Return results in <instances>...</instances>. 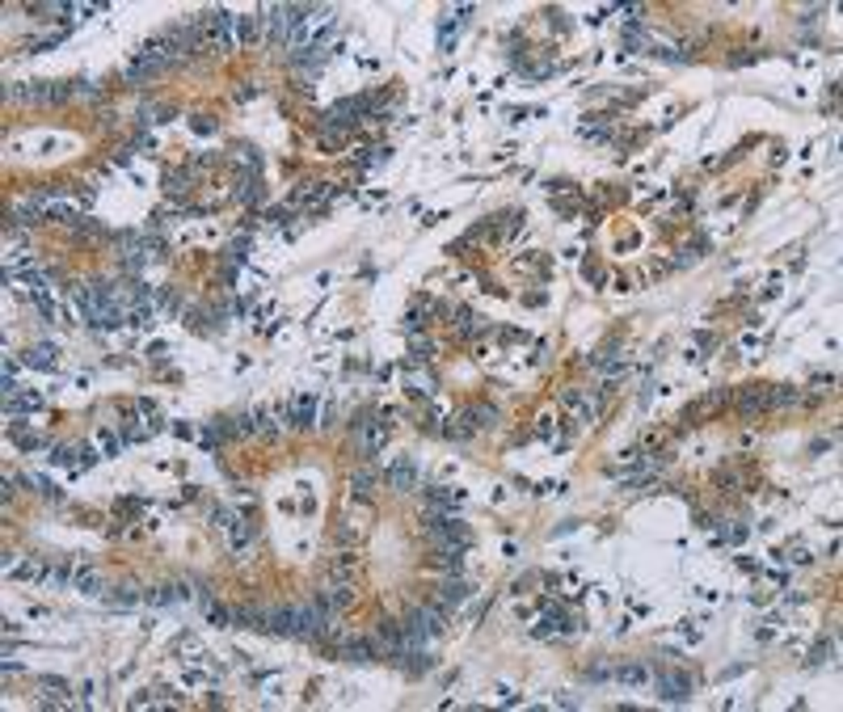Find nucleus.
I'll list each match as a JSON object with an SVG mask.
<instances>
[{
    "label": "nucleus",
    "instance_id": "dca6fc26",
    "mask_svg": "<svg viewBox=\"0 0 843 712\" xmlns=\"http://www.w3.org/2000/svg\"><path fill=\"white\" fill-rule=\"evenodd\" d=\"M561 405H565V409H573L582 422H591V417H595V413H591V405H586V397L577 392V388H565V392H561Z\"/></svg>",
    "mask_w": 843,
    "mask_h": 712
},
{
    "label": "nucleus",
    "instance_id": "f3484780",
    "mask_svg": "<svg viewBox=\"0 0 843 712\" xmlns=\"http://www.w3.org/2000/svg\"><path fill=\"white\" fill-rule=\"evenodd\" d=\"M26 363L38 367V371H55V350H51V346H34V350L26 354Z\"/></svg>",
    "mask_w": 843,
    "mask_h": 712
},
{
    "label": "nucleus",
    "instance_id": "a878e982",
    "mask_svg": "<svg viewBox=\"0 0 843 712\" xmlns=\"http://www.w3.org/2000/svg\"><path fill=\"white\" fill-rule=\"evenodd\" d=\"M472 417H477V430H481V426H494L502 413H498L494 405H477V409H472Z\"/></svg>",
    "mask_w": 843,
    "mask_h": 712
},
{
    "label": "nucleus",
    "instance_id": "5701e85b",
    "mask_svg": "<svg viewBox=\"0 0 843 712\" xmlns=\"http://www.w3.org/2000/svg\"><path fill=\"white\" fill-rule=\"evenodd\" d=\"M207 620L216 624V628H228V624H232V611L224 607V602H207Z\"/></svg>",
    "mask_w": 843,
    "mask_h": 712
},
{
    "label": "nucleus",
    "instance_id": "0eeeda50",
    "mask_svg": "<svg viewBox=\"0 0 843 712\" xmlns=\"http://www.w3.org/2000/svg\"><path fill=\"white\" fill-rule=\"evenodd\" d=\"M426 493V506H435V510H460L464 506V489H447V485H431V489H422Z\"/></svg>",
    "mask_w": 843,
    "mask_h": 712
},
{
    "label": "nucleus",
    "instance_id": "2eb2a0df",
    "mask_svg": "<svg viewBox=\"0 0 843 712\" xmlns=\"http://www.w3.org/2000/svg\"><path fill=\"white\" fill-rule=\"evenodd\" d=\"M42 211H46V219H60V224H72V228H76V219H80L76 207H68V202H60V198H46Z\"/></svg>",
    "mask_w": 843,
    "mask_h": 712
},
{
    "label": "nucleus",
    "instance_id": "2f4dec72",
    "mask_svg": "<svg viewBox=\"0 0 843 712\" xmlns=\"http://www.w3.org/2000/svg\"><path fill=\"white\" fill-rule=\"evenodd\" d=\"M586 679H591V683H603V679H611V666H607V662H595V666H586Z\"/></svg>",
    "mask_w": 843,
    "mask_h": 712
},
{
    "label": "nucleus",
    "instance_id": "f8f14e48",
    "mask_svg": "<svg viewBox=\"0 0 843 712\" xmlns=\"http://www.w3.org/2000/svg\"><path fill=\"white\" fill-rule=\"evenodd\" d=\"M105 602H110L114 611H131V607H139V602H144V594H139L135 586H119V590H105Z\"/></svg>",
    "mask_w": 843,
    "mask_h": 712
},
{
    "label": "nucleus",
    "instance_id": "412c9836",
    "mask_svg": "<svg viewBox=\"0 0 843 712\" xmlns=\"http://www.w3.org/2000/svg\"><path fill=\"white\" fill-rule=\"evenodd\" d=\"M236 198H241V202H261V182L245 173V177H241V190H236Z\"/></svg>",
    "mask_w": 843,
    "mask_h": 712
},
{
    "label": "nucleus",
    "instance_id": "4be33fe9",
    "mask_svg": "<svg viewBox=\"0 0 843 712\" xmlns=\"http://www.w3.org/2000/svg\"><path fill=\"white\" fill-rule=\"evenodd\" d=\"M224 531H228V539H232V544H236V548H241V544H249V539H253V527H249V523H245V519H236V514H232V527H224Z\"/></svg>",
    "mask_w": 843,
    "mask_h": 712
},
{
    "label": "nucleus",
    "instance_id": "39448f33",
    "mask_svg": "<svg viewBox=\"0 0 843 712\" xmlns=\"http://www.w3.org/2000/svg\"><path fill=\"white\" fill-rule=\"evenodd\" d=\"M376 653H380V645L376 641H367V636H350L346 645H342V657L350 666H372L376 662Z\"/></svg>",
    "mask_w": 843,
    "mask_h": 712
},
{
    "label": "nucleus",
    "instance_id": "b1692460",
    "mask_svg": "<svg viewBox=\"0 0 843 712\" xmlns=\"http://www.w3.org/2000/svg\"><path fill=\"white\" fill-rule=\"evenodd\" d=\"M431 354H435V346H431L426 338H422V342H413V346H409V363H431Z\"/></svg>",
    "mask_w": 843,
    "mask_h": 712
},
{
    "label": "nucleus",
    "instance_id": "c756f323",
    "mask_svg": "<svg viewBox=\"0 0 843 712\" xmlns=\"http://www.w3.org/2000/svg\"><path fill=\"white\" fill-rule=\"evenodd\" d=\"M350 573H354V557H338V561H333V578H338V582H346Z\"/></svg>",
    "mask_w": 843,
    "mask_h": 712
},
{
    "label": "nucleus",
    "instance_id": "bb28decb",
    "mask_svg": "<svg viewBox=\"0 0 843 712\" xmlns=\"http://www.w3.org/2000/svg\"><path fill=\"white\" fill-rule=\"evenodd\" d=\"M97 438H101V447H105V455H119V447H123V438H119L114 430H101Z\"/></svg>",
    "mask_w": 843,
    "mask_h": 712
},
{
    "label": "nucleus",
    "instance_id": "4468645a",
    "mask_svg": "<svg viewBox=\"0 0 843 712\" xmlns=\"http://www.w3.org/2000/svg\"><path fill=\"white\" fill-rule=\"evenodd\" d=\"M312 409H316V397H312V392H299V397L291 401V422H295V426H312Z\"/></svg>",
    "mask_w": 843,
    "mask_h": 712
},
{
    "label": "nucleus",
    "instance_id": "f257e3e1",
    "mask_svg": "<svg viewBox=\"0 0 843 712\" xmlns=\"http://www.w3.org/2000/svg\"><path fill=\"white\" fill-rule=\"evenodd\" d=\"M654 683V691H658V700H666V704H688L692 700V675H683V670H662L658 679H650Z\"/></svg>",
    "mask_w": 843,
    "mask_h": 712
},
{
    "label": "nucleus",
    "instance_id": "423d86ee",
    "mask_svg": "<svg viewBox=\"0 0 843 712\" xmlns=\"http://www.w3.org/2000/svg\"><path fill=\"white\" fill-rule=\"evenodd\" d=\"M266 632H275V636H299V607H275L266 616Z\"/></svg>",
    "mask_w": 843,
    "mask_h": 712
},
{
    "label": "nucleus",
    "instance_id": "20e7f679",
    "mask_svg": "<svg viewBox=\"0 0 843 712\" xmlns=\"http://www.w3.org/2000/svg\"><path fill=\"white\" fill-rule=\"evenodd\" d=\"M468 594H472V586H468V582L455 573L451 582H443V586L435 590V602H439L443 611H451V607H464V602H468Z\"/></svg>",
    "mask_w": 843,
    "mask_h": 712
},
{
    "label": "nucleus",
    "instance_id": "1a4fd4ad",
    "mask_svg": "<svg viewBox=\"0 0 843 712\" xmlns=\"http://www.w3.org/2000/svg\"><path fill=\"white\" fill-rule=\"evenodd\" d=\"M738 409H742L747 417H755V413H763V409H772V388H742V397H738Z\"/></svg>",
    "mask_w": 843,
    "mask_h": 712
},
{
    "label": "nucleus",
    "instance_id": "72a5a7b5",
    "mask_svg": "<svg viewBox=\"0 0 843 712\" xmlns=\"http://www.w3.org/2000/svg\"><path fill=\"white\" fill-rule=\"evenodd\" d=\"M249 97H257V85H241L236 89V101H249Z\"/></svg>",
    "mask_w": 843,
    "mask_h": 712
},
{
    "label": "nucleus",
    "instance_id": "7ed1b4c3",
    "mask_svg": "<svg viewBox=\"0 0 843 712\" xmlns=\"http://www.w3.org/2000/svg\"><path fill=\"white\" fill-rule=\"evenodd\" d=\"M354 443H358L363 455H376V451L388 443V426H384V422H358V426H354Z\"/></svg>",
    "mask_w": 843,
    "mask_h": 712
},
{
    "label": "nucleus",
    "instance_id": "473e14b6",
    "mask_svg": "<svg viewBox=\"0 0 843 712\" xmlns=\"http://www.w3.org/2000/svg\"><path fill=\"white\" fill-rule=\"evenodd\" d=\"M194 131H198V135H211V131H216V123H211V119H194Z\"/></svg>",
    "mask_w": 843,
    "mask_h": 712
},
{
    "label": "nucleus",
    "instance_id": "7c9ffc66",
    "mask_svg": "<svg viewBox=\"0 0 843 712\" xmlns=\"http://www.w3.org/2000/svg\"><path fill=\"white\" fill-rule=\"evenodd\" d=\"M34 304H38V312H42V316H46V320H51V316H55V299H51V295H46V291H34Z\"/></svg>",
    "mask_w": 843,
    "mask_h": 712
},
{
    "label": "nucleus",
    "instance_id": "ddd939ff",
    "mask_svg": "<svg viewBox=\"0 0 843 712\" xmlns=\"http://www.w3.org/2000/svg\"><path fill=\"white\" fill-rule=\"evenodd\" d=\"M76 590L89 594V598H105V582H101V573H97L93 565H85V569L76 573Z\"/></svg>",
    "mask_w": 843,
    "mask_h": 712
},
{
    "label": "nucleus",
    "instance_id": "6ab92c4d",
    "mask_svg": "<svg viewBox=\"0 0 843 712\" xmlns=\"http://www.w3.org/2000/svg\"><path fill=\"white\" fill-rule=\"evenodd\" d=\"M801 401V392L793 388V383H780V388H772V405L776 409H788V405H797Z\"/></svg>",
    "mask_w": 843,
    "mask_h": 712
},
{
    "label": "nucleus",
    "instance_id": "a211bd4d",
    "mask_svg": "<svg viewBox=\"0 0 843 712\" xmlns=\"http://www.w3.org/2000/svg\"><path fill=\"white\" fill-rule=\"evenodd\" d=\"M236 38H241V42H257V38H261V13H257V17H241V21H236Z\"/></svg>",
    "mask_w": 843,
    "mask_h": 712
},
{
    "label": "nucleus",
    "instance_id": "f03ea898",
    "mask_svg": "<svg viewBox=\"0 0 843 712\" xmlns=\"http://www.w3.org/2000/svg\"><path fill=\"white\" fill-rule=\"evenodd\" d=\"M417 480H422V472H417V460H413V455H401V460L388 464V489H392V493H413Z\"/></svg>",
    "mask_w": 843,
    "mask_h": 712
},
{
    "label": "nucleus",
    "instance_id": "6e6552de",
    "mask_svg": "<svg viewBox=\"0 0 843 712\" xmlns=\"http://www.w3.org/2000/svg\"><path fill=\"white\" fill-rule=\"evenodd\" d=\"M611 679H620L624 687H650V679H654V675H650V666H645V662H620V666L611 670Z\"/></svg>",
    "mask_w": 843,
    "mask_h": 712
},
{
    "label": "nucleus",
    "instance_id": "393cba45",
    "mask_svg": "<svg viewBox=\"0 0 843 712\" xmlns=\"http://www.w3.org/2000/svg\"><path fill=\"white\" fill-rule=\"evenodd\" d=\"M76 236H89V241H97V236H105L101 228H97V219H89V215H80L76 219Z\"/></svg>",
    "mask_w": 843,
    "mask_h": 712
},
{
    "label": "nucleus",
    "instance_id": "9d476101",
    "mask_svg": "<svg viewBox=\"0 0 843 712\" xmlns=\"http://www.w3.org/2000/svg\"><path fill=\"white\" fill-rule=\"evenodd\" d=\"M477 434V417H472V409H460L447 417V438H455V443H468V438Z\"/></svg>",
    "mask_w": 843,
    "mask_h": 712
},
{
    "label": "nucleus",
    "instance_id": "9b49d317",
    "mask_svg": "<svg viewBox=\"0 0 843 712\" xmlns=\"http://www.w3.org/2000/svg\"><path fill=\"white\" fill-rule=\"evenodd\" d=\"M376 480H380V472H376L372 464H363V468L350 472V493H354L358 502H367V498H372V489H376Z\"/></svg>",
    "mask_w": 843,
    "mask_h": 712
},
{
    "label": "nucleus",
    "instance_id": "c85d7f7f",
    "mask_svg": "<svg viewBox=\"0 0 843 712\" xmlns=\"http://www.w3.org/2000/svg\"><path fill=\"white\" fill-rule=\"evenodd\" d=\"M72 455H80V447H68V443H64V447L51 451V464H60V468H64V464H72Z\"/></svg>",
    "mask_w": 843,
    "mask_h": 712
},
{
    "label": "nucleus",
    "instance_id": "cd10ccee",
    "mask_svg": "<svg viewBox=\"0 0 843 712\" xmlns=\"http://www.w3.org/2000/svg\"><path fill=\"white\" fill-rule=\"evenodd\" d=\"M831 653H835V649H831V645H826V641H818V645H814V653H810V662H806V666H810V670H814V666H822V662H826V657H831Z\"/></svg>",
    "mask_w": 843,
    "mask_h": 712
},
{
    "label": "nucleus",
    "instance_id": "aec40b11",
    "mask_svg": "<svg viewBox=\"0 0 843 712\" xmlns=\"http://www.w3.org/2000/svg\"><path fill=\"white\" fill-rule=\"evenodd\" d=\"M405 388H409V397H435V379L431 375H409Z\"/></svg>",
    "mask_w": 843,
    "mask_h": 712
}]
</instances>
